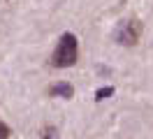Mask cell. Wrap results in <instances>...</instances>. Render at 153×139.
Segmentation results:
<instances>
[{
  "label": "cell",
  "instance_id": "6",
  "mask_svg": "<svg viewBox=\"0 0 153 139\" xmlns=\"http://www.w3.org/2000/svg\"><path fill=\"white\" fill-rule=\"evenodd\" d=\"M44 139H56V128H47L44 130Z\"/></svg>",
  "mask_w": 153,
  "mask_h": 139
},
{
  "label": "cell",
  "instance_id": "2",
  "mask_svg": "<svg viewBox=\"0 0 153 139\" xmlns=\"http://www.w3.org/2000/svg\"><path fill=\"white\" fill-rule=\"evenodd\" d=\"M116 42L123 46H134L139 42V37H142V23L137 21V19H130V21H125L118 26V30L114 33Z\"/></svg>",
  "mask_w": 153,
  "mask_h": 139
},
{
  "label": "cell",
  "instance_id": "1",
  "mask_svg": "<svg viewBox=\"0 0 153 139\" xmlns=\"http://www.w3.org/2000/svg\"><path fill=\"white\" fill-rule=\"evenodd\" d=\"M76 58H79V42H76L74 33H63L49 63L58 70H63V67H72L76 63Z\"/></svg>",
  "mask_w": 153,
  "mask_h": 139
},
{
  "label": "cell",
  "instance_id": "4",
  "mask_svg": "<svg viewBox=\"0 0 153 139\" xmlns=\"http://www.w3.org/2000/svg\"><path fill=\"white\" fill-rule=\"evenodd\" d=\"M114 93H116L114 86H105V88H97V91H95V100H97V102H102V100H107V97H111Z\"/></svg>",
  "mask_w": 153,
  "mask_h": 139
},
{
  "label": "cell",
  "instance_id": "3",
  "mask_svg": "<svg viewBox=\"0 0 153 139\" xmlns=\"http://www.w3.org/2000/svg\"><path fill=\"white\" fill-rule=\"evenodd\" d=\"M49 95L51 97H63V100H72L74 97V86L72 83H53L51 88H49Z\"/></svg>",
  "mask_w": 153,
  "mask_h": 139
},
{
  "label": "cell",
  "instance_id": "5",
  "mask_svg": "<svg viewBox=\"0 0 153 139\" xmlns=\"http://www.w3.org/2000/svg\"><path fill=\"white\" fill-rule=\"evenodd\" d=\"M0 139H10V128L0 120Z\"/></svg>",
  "mask_w": 153,
  "mask_h": 139
}]
</instances>
